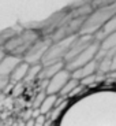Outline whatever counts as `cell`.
Masks as SVG:
<instances>
[{"label": "cell", "instance_id": "obj_1", "mask_svg": "<svg viewBox=\"0 0 116 126\" xmlns=\"http://www.w3.org/2000/svg\"><path fill=\"white\" fill-rule=\"evenodd\" d=\"M57 126H116V89L100 88L81 94L67 104Z\"/></svg>", "mask_w": 116, "mask_h": 126}, {"label": "cell", "instance_id": "obj_2", "mask_svg": "<svg viewBox=\"0 0 116 126\" xmlns=\"http://www.w3.org/2000/svg\"><path fill=\"white\" fill-rule=\"evenodd\" d=\"M115 14H116V3L96 7L93 11H90L85 16V21H83V23L81 26L79 34L94 36Z\"/></svg>", "mask_w": 116, "mask_h": 126}, {"label": "cell", "instance_id": "obj_3", "mask_svg": "<svg viewBox=\"0 0 116 126\" xmlns=\"http://www.w3.org/2000/svg\"><path fill=\"white\" fill-rule=\"evenodd\" d=\"M40 38L38 32L36 30H23L22 33L19 34H14L13 37H10L8 40L4 43V51L8 52L11 55H15V56L22 58L23 54L29 49L34 41H37Z\"/></svg>", "mask_w": 116, "mask_h": 126}, {"label": "cell", "instance_id": "obj_4", "mask_svg": "<svg viewBox=\"0 0 116 126\" xmlns=\"http://www.w3.org/2000/svg\"><path fill=\"white\" fill-rule=\"evenodd\" d=\"M77 36H71V37H66V38H62V40L51 43V45L48 47V49L45 51L44 56L41 59V66L64 60V56H66L67 51H68L70 45H71V43L74 41V38H75Z\"/></svg>", "mask_w": 116, "mask_h": 126}, {"label": "cell", "instance_id": "obj_5", "mask_svg": "<svg viewBox=\"0 0 116 126\" xmlns=\"http://www.w3.org/2000/svg\"><path fill=\"white\" fill-rule=\"evenodd\" d=\"M98 52H100V41L94 40L88 48H85V49L82 51V52H79L77 56L72 58L71 60L64 63V69H67L68 71H74V70L82 67L83 64H86V63L94 60L97 58Z\"/></svg>", "mask_w": 116, "mask_h": 126}, {"label": "cell", "instance_id": "obj_6", "mask_svg": "<svg viewBox=\"0 0 116 126\" xmlns=\"http://www.w3.org/2000/svg\"><path fill=\"white\" fill-rule=\"evenodd\" d=\"M51 43L52 41L48 40V38H44V40L38 38L37 41H34L29 47V49L26 51L25 54H23L22 60L26 62L27 64H38V63H41V59L44 56L45 51L48 49V47L51 45Z\"/></svg>", "mask_w": 116, "mask_h": 126}, {"label": "cell", "instance_id": "obj_7", "mask_svg": "<svg viewBox=\"0 0 116 126\" xmlns=\"http://www.w3.org/2000/svg\"><path fill=\"white\" fill-rule=\"evenodd\" d=\"M71 78V71L67 69H62L57 71L53 77H51L47 81V86H45V93L47 94H59L62 88L66 85V82Z\"/></svg>", "mask_w": 116, "mask_h": 126}, {"label": "cell", "instance_id": "obj_8", "mask_svg": "<svg viewBox=\"0 0 116 126\" xmlns=\"http://www.w3.org/2000/svg\"><path fill=\"white\" fill-rule=\"evenodd\" d=\"M94 40H96L94 36H90V34H78L75 38H74V41L71 43L68 51H67L66 56H64V63L68 62V60H71L72 58L77 56V55H78L79 52H82L85 48H88Z\"/></svg>", "mask_w": 116, "mask_h": 126}, {"label": "cell", "instance_id": "obj_9", "mask_svg": "<svg viewBox=\"0 0 116 126\" xmlns=\"http://www.w3.org/2000/svg\"><path fill=\"white\" fill-rule=\"evenodd\" d=\"M22 60V58L15 56L11 54H6V56L0 62V78H10L11 73L14 71L18 63Z\"/></svg>", "mask_w": 116, "mask_h": 126}, {"label": "cell", "instance_id": "obj_10", "mask_svg": "<svg viewBox=\"0 0 116 126\" xmlns=\"http://www.w3.org/2000/svg\"><path fill=\"white\" fill-rule=\"evenodd\" d=\"M96 73H97V59L91 60V62L83 64L82 67H79V69L71 71V77L78 79V81H82L83 78H86L89 76H93Z\"/></svg>", "mask_w": 116, "mask_h": 126}, {"label": "cell", "instance_id": "obj_11", "mask_svg": "<svg viewBox=\"0 0 116 126\" xmlns=\"http://www.w3.org/2000/svg\"><path fill=\"white\" fill-rule=\"evenodd\" d=\"M62 69H64V60H60V62H55V63H49V64H45V66L41 67V71L38 74L37 79L40 81H44V79H49L51 77H53L57 71H60Z\"/></svg>", "mask_w": 116, "mask_h": 126}, {"label": "cell", "instance_id": "obj_12", "mask_svg": "<svg viewBox=\"0 0 116 126\" xmlns=\"http://www.w3.org/2000/svg\"><path fill=\"white\" fill-rule=\"evenodd\" d=\"M27 69H29V64L23 60L18 63V66L14 69V71L11 73L10 76V82H14V84H18V82H22L23 78H25L26 73H27Z\"/></svg>", "mask_w": 116, "mask_h": 126}, {"label": "cell", "instance_id": "obj_13", "mask_svg": "<svg viewBox=\"0 0 116 126\" xmlns=\"http://www.w3.org/2000/svg\"><path fill=\"white\" fill-rule=\"evenodd\" d=\"M113 32H116V14L97 32V33H96V34H94V38L98 40V41H101L103 38H105L107 36H109L111 33H113Z\"/></svg>", "mask_w": 116, "mask_h": 126}, {"label": "cell", "instance_id": "obj_14", "mask_svg": "<svg viewBox=\"0 0 116 126\" xmlns=\"http://www.w3.org/2000/svg\"><path fill=\"white\" fill-rule=\"evenodd\" d=\"M57 99H59L57 94H47V96L44 97V100H42V103H41V106L38 107L40 114L47 115V114L57 104Z\"/></svg>", "mask_w": 116, "mask_h": 126}, {"label": "cell", "instance_id": "obj_15", "mask_svg": "<svg viewBox=\"0 0 116 126\" xmlns=\"http://www.w3.org/2000/svg\"><path fill=\"white\" fill-rule=\"evenodd\" d=\"M116 48V32L111 33L109 36H107L105 38L100 41V51L101 52H105V51L109 49H115Z\"/></svg>", "mask_w": 116, "mask_h": 126}, {"label": "cell", "instance_id": "obj_16", "mask_svg": "<svg viewBox=\"0 0 116 126\" xmlns=\"http://www.w3.org/2000/svg\"><path fill=\"white\" fill-rule=\"evenodd\" d=\"M41 63L38 64H29V69H27V73H26L25 78H23V84H29V82H33L34 79H37L38 74L41 71Z\"/></svg>", "mask_w": 116, "mask_h": 126}, {"label": "cell", "instance_id": "obj_17", "mask_svg": "<svg viewBox=\"0 0 116 126\" xmlns=\"http://www.w3.org/2000/svg\"><path fill=\"white\" fill-rule=\"evenodd\" d=\"M79 85H81V82H79L78 79H75V78H72V77H71V78H70L68 81L66 82V85L62 88V91L59 92V94H60V96H63V97L70 96V94L75 91V89L78 88Z\"/></svg>", "mask_w": 116, "mask_h": 126}, {"label": "cell", "instance_id": "obj_18", "mask_svg": "<svg viewBox=\"0 0 116 126\" xmlns=\"http://www.w3.org/2000/svg\"><path fill=\"white\" fill-rule=\"evenodd\" d=\"M45 96H47L45 91H41V92H38V93L36 94L34 100H33V110H38V107L41 106V103H42V100H44Z\"/></svg>", "mask_w": 116, "mask_h": 126}, {"label": "cell", "instance_id": "obj_19", "mask_svg": "<svg viewBox=\"0 0 116 126\" xmlns=\"http://www.w3.org/2000/svg\"><path fill=\"white\" fill-rule=\"evenodd\" d=\"M116 3V0H91L93 7H101V6H108V4Z\"/></svg>", "mask_w": 116, "mask_h": 126}, {"label": "cell", "instance_id": "obj_20", "mask_svg": "<svg viewBox=\"0 0 116 126\" xmlns=\"http://www.w3.org/2000/svg\"><path fill=\"white\" fill-rule=\"evenodd\" d=\"M45 122H47V118L42 114H40L37 118H34V126H44Z\"/></svg>", "mask_w": 116, "mask_h": 126}, {"label": "cell", "instance_id": "obj_21", "mask_svg": "<svg viewBox=\"0 0 116 126\" xmlns=\"http://www.w3.org/2000/svg\"><path fill=\"white\" fill-rule=\"evenodd\" d=\"M23 82H18L16 86H14V91H13V96H19V94L23 92Z\"/></svg>", "mask_w": 116, "mask_h": 126}, {"label": "cell", "instance_id": "obj_22", "mask_svg": "<svg viewBox=\"0 0 116 126\" xmlns=\"http://www.w3.org/2000/svg\"><path fill=\"white\" fill-rule=\"evenodd\" d=\"M94 79H96V74L86 77V78H83L82 81H79V82H81V85H90V84H93V82H94Z\"/></svg>", "mask_w": 116, "mask_h": 126}, {"label": "cell", "instance_id": "obj_23", "mask_svg": "<svg viewBox=\"0 0 116 126\" xmlns=\"http://www.w3.org/2000/svg\"><path fill=\"white\" fill-rule=\"evenodd\" d=\"M111 71H116V48L113 49L111 56Z\"/></svg>", "mask_w": 116, "mask_h": 126}, {"label": "cell", "instance_id": "obj_24", "mask_svg": "<svg viewBox=\"0 0 116 126\" xmlns=\"http://www.w3.org/2000/svg\"><path fill=\"white\" fill-rule=\"evenodd\" d=\"M7 85H10V78H0V92L6 91Z\"/></svg>", "mask_w": 116, "mask_h": 126}, {"label": "cell", "instance_id": "obj_25", "mask_svg": "<svg viewBox=\"0 0 116 126\" xmlns=\"http://www.w3.org/2000/svg\"><path fill=\"white\" fill-rule=\"evenodd\" d=\"M26 126H34V118H29L26 121Z\"/></svg>", "mask_w": 116, "mask_h": 126}, {"label": "cell", "instance_id": "obj_26", "mask_svg": "<svg viewBox=\"0 0 116 126\" xmlns=\"http://www.w3.org/2000/svg\"><path fill=\"white\" fill-rule=\"evenodd\" d=\"M6 54H7V52L4 51V48L0 47V62H1V59H3L4 56H6Z\"/></svg>", "mask_w": 116, "mask_h": 126}]
</instances>
